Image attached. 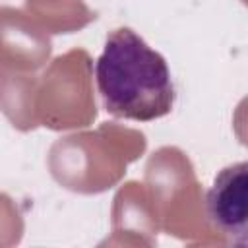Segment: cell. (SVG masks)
<instances>
[{"mask_svg": "<svg viewBox=\"0 0 248 248\" xmlns=\"http://www.w3.org/2000/svg\"><path fill=\"white\" fill-rule=\"evenodd\" d=\"M205 211L232 244L248 246V161L225 167L205 194Z\"/></svg>", "mask_w": 248, "mask_h": 248, "instance_id": "7a4b0ae2", "label": "cell"}, {"mask_svg": "<svg viewBox=\"0 0 248 248\" xmlns=\"http://www.w3.org/2000/svg\"><path fill=\"white\" fill-rule=\"evenodd\" d=\"M95 81L105 110L116 118L151 122L167 116L176 101L167 60L130 27L107 35Z\"/></svg>", "mask_w": 248, "mask_h": 248, "instance_id": "6da1fadb", "label": "cell"}]
</instances>
